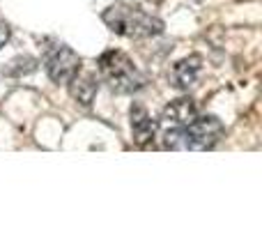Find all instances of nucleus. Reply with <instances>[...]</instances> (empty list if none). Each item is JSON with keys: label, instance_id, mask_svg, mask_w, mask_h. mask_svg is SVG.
<instances>
[{"label": "nucleus", "instance_id": "5", "mask_svg": "<svg viewBox=\"0 0 262 230\" xmlns=\"http://www.w3.org/2000/svg\"><path fill=\"white\" fill-rule=\"evenodd\" d=\"M159 129V122L147 113V109L140 104L131 106V131H134V143L138 148H147L154 140Z\"/></svg>", "mask_w": 262, "mask_h": 230}, {"label": "nucleus", "instance_id": "10", "mask_svg": "<svg viewBox=\"0 0 262 230\" xmlns=\"http://www.w3.org/2000/svg\"><path fill=\"white\" fill-rule=\"evenodd\" d=\"M9 35H12V28H9V23L7 21H0V49L7 44Z\"/></svg>", "mask_w": 262, "mask_h": 230}, {"label": "nucleus", "instance_id": "1", "mask_svg": "<svg viewBox=\"0 0 262 230\" xmlns=\"http://www.w3.org/2000/svg\"><path fill=\"white\" fill-rule=\"evenodd\" d=\"M101 21L115 32V35L129 37V39H147V37H157L163 32V21L154 14L145 12L138 5H111L104 14Z\"/></svg>", "mask_w": 262, "mask_h": 230}, {"label": "nucleus", "instance_id": "8", "mask_svg": "<svg viewBox=\"0 0 262 230\" xmlns=\"http://www.w3.org/2000/svg\"><path fill=\"white\" fill-rule=\"evenodd\" d=\"M97 92H99V78L95 74H76L69 81V95L83 106H90L95 101Z\"/></svg>", "mask_w": 262, "mask_h": 230}, {"label": "nucleus", "instance_id": "6", "mask_svg": "<svg viewBox=\"0 0 262 230\" xmlns=\"http://www.w3.org/2000/svg\"><path fill=\"white\" fill-rule=\"evenodd\" d=\"M198 115H200V109L193 97H180V99L170 101V104L163 109L161 122H166V124H170V127H186Z\"/></svg>", "mask_w": 262, "mask_h": 230}, {"label": "nucleus", "instance_id": "2", "mask_svg": "<svg viewBox=\"0 0 262 230\" xmlns=\"http://www.w3.org/2000/svg\"><path fill=\"white\" fill-rule=\"evenodd\" d=\"M97 69H99L101 81L108 83L111 90L120 95H129V92L145 88V76L122 51H106L97 62Z\"/></svg>", "mask_w": 262, "mask_h": 230}, {"label": "nucleus", "instance_id": "3", "mask_svg": "<svg viewBox=\"0 0 262 230\" xmlns=\"http://www.w3.org/2000/svg\"><path fill=\"white\" fill-rule=\"evenodd\" d=\"M223 134H226V129L216 115H198L191 124L184 127L186 150H193V152L212 150L223 138Z\"/></svg>", "mask_w": 262, "mask_h": 230}, {"label": "nucleus", "instance_id": "7", "mask_svg": "<svg viewBox=\"0 0 262 230\" xmlns=\"http://www.w3.org/2000/svg\"><path fill=\"white\" fill-rule=\"evenodd\" d=\"M200 72H203V55H189V58H182L180 62L172 65L170 81L177 90H189L195 86Z\"/></svg>", "mask_w": 262, "mask_h": 230}, {"label": "nucleus", "instance_id": "4", "mask_svg": "<svg viewBox=\"0 0 262 230\" xmlns=\"http://www.w3.org/2000/svg\"><path fill=\"white\" fill-rule=\"evenodd\" d=\"M44 67L53 83H69L81 69V55L64 44H55L53 49H46Z\"/></svg>", "mask_w": 262, "mask_h": 230}, {"label": "nucleus", "instance_id": "9", "mask_svg": "<svg viewBox=\"0 0 262 230\" xmlns=\"http://www.w3.org/2000/svg\"><path fill=\"white\" fill-rule=\"evenodd\" d=\"M37 69V60L30 58V55H18L12 62L5 67V74L7 76H26V74H32Z\"/></svg>", "mask_w": 262, "mask_h": 230}]
</instances>
